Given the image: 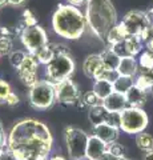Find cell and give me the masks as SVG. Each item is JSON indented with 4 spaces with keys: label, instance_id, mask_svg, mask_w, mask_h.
<instances>
[{
    "label": "cell",
    "instance_id": "cell-1",
    "mask_svg": "<svg viewBox=\"0 0 153 160\" xmlns=\"http://www.w3.org/2000/svg\"><path fill=\"white\" fill-rule=\"evenodd\" d=\"M52 144L51 129L36 119L15 123L7 135V147L16 160H48Z\"/></svg>",
    "mask_w": 153,
    "mask_h": 160
},
{
    "label": "cell",
    "instance_id": "cell-2",
    "mask_svg": "<svg viewBox=\"0 0 153 160\" xmlns=\"http://www.w3.org/2000/svg\"><path fill=\"white\" fill-rule=\"evenodd\" d=\"M85 13L72 4H60L52 15V28L56 35L68 40L81 38L87 28Z\"/></svg>",
    "mask_w": 153,
    "mask_h": 160
},
{
    "label": "cell",
    "instance_id": "cell-3",
    "mask_svg": "<svg viewBox=\"0 0 153 160\" xmlns=\"http://www.w3.org/2000/svg\"><path fill=\"white\" fill-rule=\"evenodd\" d=\"M85 19L88 27L98 39L105 40L117 24V13L111 0H87Z\"/></svg>",
    "mask_w": 153,
    "mask_h": 160
},
{
    "label": "cell",
    "instance_id": "cell-4",
    "mask_svg": "<svg viewBox=\"0 0 153 160\" xmlns=\"http://www.w3.org/2000/svg\"><path fill=\"white\" fill-rule=\"evenodd\" d=\"M29 104L35 109H48L56 103V88L48 80L39 82L29 88L28 92Z\"/></svg>",
    "mask_w": 153,
    "mask_h": 160
},
{
    "label": "cell",
    "instance_id": "cell-5",
    "mask_svg": "<svg viewBox=\"0 0 153 160\" xmlns=\"http://www.w3.org/2000/svg\"><path fill=\"white\" fill-rule=\"evenodd\" d=\"M75 62L69 55H57L48 64H45V76L52 84H59L71 76L75 72Z\"/></svg>",
    "mask_w": 153,
    "mask_h": 160
},
{
    "label": "cell",
    "instance_id": "cell-6",
    "mask_svg": "<svg viewBox=\"0 0 153 160\" xmlns=\"http://www.w3.org/2000/svg\"><path fill=\"white\" fill-rule=\"evenodd\" d=\"M148 123H149V118L142 108L127 107L121 112L120 131L129 135H137L148 127Z\"/></svg>",
    "mask_w": 153,
    "mask_h": 160
},
{
    "label": "cell",
    "instance_id": "cell-7",
    "mask_svg": "<svg viewBox=\"0 0 153 160\" xmlns=\"http://www.w3.org/2000/svg\"><path fill=\"white\" fill-rule=\"evenodd\" d=\"M88 133L77 127H67L64 131V140H65L67 152L69 159H80L85 158L87 144H88Z\"/></svg>",
    "mask_w": 153,
    "mask_h": 160
},
{
    "label": "cell",
    "instance_id": "cell-8",
    "mask_svg": "<svg viewBox=\"0 0 153 160\" xmlns=\"http://www.w3.org/2000/svg\"><path fill=\"white\" fill-rule=\"evenodd\" d=\"M20 39H22L23 46L28 49V53H33V55L49 43L47 31L43 27L39 26V24L33 27L24 28L23 32L20 33Z\"/></svg>",
    "mask_w": 153,
    "mask_h": 160
},
{
    "label": "cell",
    "instance_id": "cell-9",
    "mask_svg": "<svg viewBox=\"0 0 153 160\" xmlns=\"http://www.w3.org/2000/svg\"><path fill=\"white\" fill-rule=\"evenodd\" d=\"M122 28L125 29L127 35H135V36H140V33L144 29L151 26L152 22L149 19V15L142 11H129L124 19L120 22Z\"/></svg>",
    "mask_w": 153,
    "mask_h": 160
},
{
    "label": "cell",
    "instance_id": "cell-10",
    "mask_svg": "<svg viewBox=\"0 0 153 160\" xmlns=\"http://www.w3.org/2000/svg\"><path fill=\"white\" fill-rule=\"evenodd\" d=\"M56 88V102L61 106H77L81 99V92L79 89L77 84L71 79H67L64 82L55 86Z\"/></svg>",
    "mask_w": 153,
    "mask_h": 160
},
{
    "label": "cell",
    "instance_id": "cell-11",
    "mask_svg": "<svg viewBox=\"0 0 153 160\" xmlns=\"http://www.w3.org/2000/svg\"><path fill=\"white\" fill-rule=\"evenodd\" d=\"M39 60L33 53H27L24 62L22 63V66L16 68V73L19 79L22 80V83L24 86H27L31 88L32 86L39 82L37 79V68H39Z\"/></svg>",
    "mask_w": 153,
    "mask_h": 160
},
{
    "label": "cell",
    "instance_id": "cell-12",
    "mask_svg": "<svg viewBox=\"0 0 153 160\" xmlns=\"http://www.w3.org/2000/svg\"><path fill=\"white\" fill-rule=\"evenodd\" d=\"M109 48L112 49L116 55H118L120 58H127V56H133L139 55L142 49V42L140 36H135V35H129L127 36L122 42L109 46Z\"/></svg>",
    "mask_w": 153,
    "mask_h": 160
},
{
    "label": "cell",
    "instance_id": "cell-13",
    "mask_svg": "<svg viewBox=\"0 0 153 160\" xmlns=\"http://www.w3.org/2000/svg\"><path fill=\"white\" fill-rule=\"evenodd\" d=\"M107 152H108V144L105 142H103L101 139L96 138L95 135H91L87 144L85 158L88 160H98L100 158L104 156Z\"/></svg>",
    "mask_w": 153,
    "mask_h": 160
},
{
    "label": "cell",
    "instance_id": "cell-14",
    "mask_svg": "<svg viewBox=\"0 0 153 160\" xmlns=\"http://www.w3.org/2000/svg\"><path fill=\"white\" fill-rule=\"evenodd\" d=\"M93 135L96 138L101 139L103 142H105L107 144H111V143L117 142L118 135H120V128L109 126L107 123H101L98 126L93 127Z\"/></svg>",
    "mask_w": 153,
    "mask_h": 160
},
{
    "label": "cell",
    "instance_id": "cell-15",
    "mask_svg": "<svg viewBox=\"0 0 153 160\" xmlns=\"http://www.w3.org/2000/svg\"><path fill=\"white\" fill-rule=\"evenodd\" d=\"M103 106H104L109 112H122L128 107V103H127L124 93L115 91L108 98H105L103 100Z\"/></svg>",
    "mask_w": 153,
    "mask_h": 160
},
{
    "label": "cell",
    "instance_id": "cell-16",
    "mask_svg": "<svg viewBox=\"0 0 153 160\" xmlns=\"http://www.w3.org/2000/svg\"><path fill=\"white\" fill-rule=\"evenodd\" d=\"M146 93H148L146 91L139 88L136 84H133V86L124 93L127 103H128V107H136V108L144 107V104L146 103Z\"/></svg>",
    "mask_w": 153,
    "mask_h": 160
},
{
    "label": "cell",
    "instance_id": "cell-17",
    "mask_svg": "<svg viewBox=\"0 0 153 160\" xmlns=\"http://www.w3.org/2000/svg\"><path fill=\"white\" fill-rule=\"evenodd\" d=\"M137 72H139V62L133 56H127L121 58L120 64L117 67V73L121 76H128V78H135Z\"/></svg>",
    "mask_w": 153,
    "mask_h": 160
},
{
    "label": "cell",
    "instance_id": "cell-18",
    "mask_svg": "<svg viewBox=\"0 0 153 160\" xmlns=\"http://www.w3.org/2000/svg\"><path fill=\"white\" fill-rule=\"evenodd\" d=\"M103 66V62H101V55L100 53H92L89 56H87L85 60L83 63V71L85 73L87 78L93 79L95 73L98 68Z\"/></svg>",
    "mask_w": 153,
    "mask_h": 160
},
{
    "label": "cell",
    "instance_id": "cell-19",
    "mask_svg": "<svg viewBox=\"0 0 153 160\" xmlns=\"http://www.w3.org/2000/svg\"><path fill=\"white\" fill-rule=\"evenodd\" d=\"M108 109L103 106V102L100 104H97L95 107H91L88 108V119L93 127L95 126H98L101 123H105L107 120V116H108Z\"/></svg>",
    "mask_w": 153,
    "mask_h": 160
},
{
    "label": "cell",
    "instance_id": "cell-20",
    "mask_svg": "<svg viewBox=\"0 0 153 160\" xmlns=\"http://www.w3.org/2000/svg\"><path fill=\"white\" fill-rule=\"evenodd\" d=\"M92 91L95 92L97 95V98L103 102V100L109 96L112 92H115L113 82H109V80H95Z\"/></svg>",
    "mask_w": 153,
    "mask_h": 160
},
{
    "label": "cell",
    "instance_id": "cell-21",
    "mask_svg": "<svg viewBox=\"0 0 153 160\" xmlns=\"http://www.w3.org/2000/svg\"><path fill=\"white\" fill-rule=\"evenodd\" d=\"M127 36H128V35L125 32V29L122 28V26L120 23H118V24H116V26L111 29L109 32H108L105 40L108 42L109 46H113V44H117V43L122 42V40H124Z\"/></svg>",
    "mask_w": 153,
    "mask_h": 160
},
{
    "label": "cell",
    "instance_id": "cell-22",
    "mask_svg": "<svg viewBox=\"0 0 153 160\" xmlns=\"http://www.w3.org/2000/svg\"><path fill=\"white\" fill-rule=\"evenodd\" d=\"M136 144L140 151L142 152L153 151V136L151 133L142 131L136 135Z\"/></svg>",
    "mask_w": 153,
    "mask_h": 160
},
{
    "label": "cell",
    "instance_id": "cell-23",
    "mask_svg": "<svg viewBox=\"0 0 153 160\" xmlns=\"http://www.w3.org/2000/svg\"><path fill=\"white\" fill-rule=\"evenodd\" d=\"M100 55H101V62H103V64H104L107 68L116 69V71H117V67H118L120 60H121V58L118 56V55H116L111 48L105 49V51L103 53H100Z\"/></svg>",
    "mask_w": 153,
    "mask_h": 160
},
{
    "label": "cell",
    "instance_id": "cell-24",
    "mask_svg": "<svg viewBox=\"0 0 153 160\" xmlns=\"http://www.w3.org/2000/svg\"><path fill=\"white\" fill-rule=\"evenodd\" d=\"M35 56L37 58L39 63L45 66V64H48L53 58L56 56V55H55V51H53V48L51 46V43H48L45 47H43V48L39 49V51L35 53Z\"/></svg>",
    "mask_w": 153,
    "mask_h": 160
},
{
    "label": "cell",
    "instance_id": "cell-25",
    "mask_svg": "<svg viewBox=\"0 0 153 160\" xmlns=\"http://www.w3.org/2000/svg\"><path fill=\"white\" fill-rule=\"evenodd\" d=\"M133 84H135V82H133V78L121 76V75H118V76L115 79V82H113V87H115L116 92L125 93L128 89L133 86Z\"/></svg>",
    "mask_w": 153,
    "mask_h": 160
},
{
    "label": "cell",
    "instance_id": "cell-26",
    "mask_svg": "<svg viewBox=\"0 0 153 160\" xmlns=\"http://www.w3.org/2000/svg\"><path fill=\"white\" fill-rule=\"evenodd\" d=\"M100 103H101V100L97 98V95L95 92L88 91V92L81 95V99H80V102H79L77 107H80V108H84V107L91 108V107H95V106H97V104H100Z\"/></svg>",
    "mask_w": 153,
    "mask_h": 160
},
{
    "label": "cell",
    "instance_id": "cell-27",
    "mask_svg": "<svg viewBox=\"0 0 153 160\" xmlns=\"http://www.w3.org/2000/svg\"><path fill=\"white\" fill-rule=\"evenodd\" d=\"M118 76V73L116 69H109L107 68L104 64L96 71L93 80H109V82H115V79Z\"/></svg>",
    "mask_w": 153,
    "mask_h": 160
},
{
    "label": "cell",
    "instance_id": "cell-28",
    "mask_svg": "<svg viewBox=\"0 0 153 160\" xmlns=\"http://www.w3.org/2000/svg\"><path fill=\"white\" fill-rule=\"evenodd\" d=\"M139 67H141V71H149L153 69V52L146 51L140 55L139 59Z\"/></svg>",
    "mask_w": 153,
    "mask_h": 160
},
{
    "label": "cell",
    "instance_id": "cell-29",
    "mask_svg": "<svg viewBox=\"0 0 153 160\" xmlns=\"http://www.w3.org/2000/svg\"><path fill=\"white\" fill-rule=\"evenodd\" d=\"M9 56V63H11V66L16 69L22 66V63L24 62V59H26L27 53L22 51V49H13V51L8 55Z\"/></svg>",
    "mask_w": 153,
    "mask_h": 160
},
{
    "label": "cell",
    "instance_id": "cell-30",
    "mask_svg": "<svg viewBox=\"0 0 153 160\" xmlns=\"http://www.w3.org/2000/svg\"><path fill=\"white\" fill-rule=\"evenodd\" d=\"M108 153H111V155H113V156H116V158L127 159L125 158L127 156V148L118 142L108 144Z\"/></svg>",
    "mask_w": 153,
    "mask_h": 160
},
{
    "label": "cell",
    "instance_id": "cell-31",
    "mask_svg": "<svg viewBox=\"0 0 153 160\" xmlns=\"http://www.w3.org/2000/svg\"><path fill=\"white\" fill-rule=\"evenodd\" d=\"M13 51V39L11 36H0V53L9 55Z\"/></svg>",
    "mask_w": 153,
    "mask_h": 160
},
{
    "label": "cell",
    "instance_id": "cell-32",
    "mask_svg": "<svg viewBox=\"0 0 153 160\" xmlns=\"http://www.w3.org/2000/svg\"><path fill=\"white\" fill-rule=\"evenodd\" d=\"M22 23L24 24V27H33V26H37V19L35 16V13H33L31 9H26V11L23 12V20Z\"/></svg>",
    "mask_w": 153,
    "mask_h": 160
},
{
    "label": "cell",
    "instance_id": "cell-33",
    "mask_svg": "<svg viewBox=\"0 0 153 160\" xmlns=\"http://www.w3.org/2000/svg\"><path fill=\"white\" fill-rule=\"evenodd\" d=\"M120 120H121V112H108L105 123L109 124V126L120 128Z\"/></svg>",
    "mask_w": 153,
    "mask_h": 160
},
{
    "label": "cell",
    "instance_id": "cell-34",
    "mask_svg": "<svg viewBox=\"0 0 153 160\" xmlns=\"http://www.w3.org/2000/svg\"><path fill=\"white\" fill-rule=\"evenodd\" d=\"M11 92H12V88L9 86V83L6 82V80H3V79H0V102H4L6 98Z\"/></svg>",
    "mask_w": 153,
    "mask_h": 160
},
{
    "label": "cell",
    "instance_id": "cell-35",
    "mask_svg": "<svg viewBox=\"0 0 153 160\" xmlns=\"http://www.w3.org/2000/svg\"><path fill=\"white\" fill-rule=\"evenodd\" d=\"M140 39H141V42L142 43H148V42H151V40L153 39V24H151V26H148L144 31H142L140 33Z\"/></svg>",
    "mask_w": 153,
    "mask_h": 160
},
{
    "label": "cell",
    "instance_id": "cell-36",
    "mask_svg": "<svg viewBox=\"0 0 153 160\" xmlns=\"http://www.w3.org/2000/svg\"><path fill=\"white\" fill-rule=\"evenodd\" d=\"M3 103H6L7 106H9V107H15V106H17L19 104V96L15 92H11L6 98V100H4Z\"/></svg>",
    "mask_w": 153,
    "mask_h": 160
},
{
    "label": "cell",
    "instance_id": "cell-37",
    "mask_svg": "<svg viewBox=\"0 0 153 160\" xmlns=\"http://www.w3.org/2000/svg\"><path fill=\"white\" fill-rule=\"evenodd\" d=\"M0 160H16V158H15V155L11 152V149L6 147L2 151V153H0Z\"/></svg>",
    "mask_w": 153,
    "mask_h": 160
},
{
    "label": "cell",
    "instance_id": "cell-38",
    "mask_svg": "<svg viewBox=\"0 0 153 160\" xmlns=\"http://www.w3.org/2000/svg\"><path fill=\"white\" fill-rule=\"evenodd\" d=\"M7 147V135L4 133V129H3V124L0 123V153L4 148Z\"/></svg>",
    "mask_w": 153,
    "mask_h": 160
},
{
    "label": "cell",
    "instance_id": "cell-39",
    "mask_svg": "<svg viewBox=\"0 0 153 160\" xmlns=\"http://www.w3.org/2000/svg\"><path fill=\"white\" fill-rule=\"evenodd\" d=\"M141 75L149 82L151 86H153V69H149V71H141Z\"/></svg>",
    "mask_w": 153,
    "mask_h": 160
},
{
    "label": "cell",
    "instance_id": "cell-40",
    "mask_svg": "<svg viewBox=\"0 0 153 160\" xmlns=\"http://www.w3.org/2000/svg\"><path fill=\"white\" fill-rule=\"evenodd\" d=\"M26 2L27 0H7V4H9V6H12V7H20Z\"/></svg>",
    "mask_w": 153,
    "mask_h": 160
},
{
    "label": "cell",
    "instance_id": "cell-41",
    "mask_svg": "<svg viewBox=\"0 0 153 160\" xmlns=\"http://www.w3.org/2000/svg\"><path fill=\"white\" fill-rule=\"evenodd\" d=\"M98 160H127V159H121V158H116V156H113V155H111V153H105L103 158H100Z\"/></svg>",
    "mask_w": 153,
    "mask_h": 160
},
{
    "label": "cell",
    "instance_id": "cell-42",
    "mask_svg": "<svg viewBox=\"0 0 153 160\" xmlns=\"http://www.w3.org/2000/svg\"><path fill=\"white\" fill-rule=\"evenodd\" d=\"M0 36H11L12 38V32L9 31L7 27H0Z\"/></svg>",
    "mask_w": 153,
    "mask_h": 160
},
{
    "label": "cell",
    "instance_id": "cell-43",
    "mask_svg": "<svg viewBox=\"0 0 153 160\" xmlns=\"http://www.w3.org/2000/svg\"><path fill=\"white\" fill-rule=\"evenodd\" d=\"M69 4H72V6H76V7H79V6H83V4H85L87 3V0H67Z\"/></svg>",
    "mask_w": 153,
    "mask_h": 160
},
{
    "label": "cell",
    "instance_id": "cell-44",
    "mask_svg": "<svg viewBox=\"0 0 153 160\" xmlns=\"http://www.w3.org/2000/svg\"><path fill=\"white\" fill-rule=\"evenodd\" d=\"M142 160H153V151L145 152V155H144V159H142Z\"/></svg>",
    "mask_w": 153,
    "mask_h": 160
},
{
    "label": "cell",
    "instance_id": "cell-45",
    "mask_svg": "<svg viewBox=\"0 0 153 160\" xmlns=\"http://www.w3.org/2000/svg\"><path fill=\"white\" fill-rule=\"evenodd\" d=\"M146 48H148V51L153 52V39L151 40V42H148V43H146Z\"/></svg>",
    "mask_w": 153,
    "mask_h": 160
},
{
    "label": "cell",
    "instance_id": "cell-46",
    "mask_svg": "<svg viewBox=\"0 0 153 160\" xmlns=\"http://www.w3.org/2000/svg\"><path fill=\"white\" fill-rule=\"evenodd\" d=\"M48 160H67L65 158H63V156H60V155H57V156H53V158H49Z\"/></svg>",
    "mask_w": 153,
    "mask_h": 160
},
{
    "label": "cell",
    "instance_id": "cell-47",
    "mask_svg": "<svg viewBox=\"0 0 153 160\" xmlns=\"http://www.w3.org/2000/svg\"><path fill=\"white\" fill-rule=\"evenodd\" d=\"M148 15H149V19H151V22H152V24H153V8H152V9H149V12H148Z\"/></svg>",
    "mask_w": 153,
    "mask_h": 160
},
{
    "label": "cell",
    "instance_id": "cell-48",
    "mask_svg": "<svg viewBox=\"0 0 153 160\" xmlns=\"http://www.w3.org/2000/svg\"><path fill=\"white\" fill-rule=\"evenodd\" d=\"M6 4H7V0H0V8L4 7Z\"/></svg>",
    "mask_w": 153,
    "mask_h": 160
},
{
    "label": "cell",
    "instance_id": "cell-49",
    "mask_svg": "<svg viewBox=\"0 0 153 160\" xmlns=\"http://www.w3.org/2000/svg\"><path fill=\"white\" fill-rule=\"evenodd\" d=\"M71 160H88L87 158H80V159H71Z\"/></svg>",
    "mask_w": 153,
    "mask_h": 160
},
{
    "label": "cell",
    "instance_id": "cell-50",
    "mask_svg": "<svg viewBox=\"0 0 153 160\" xmlns=\"http://www.w3.org/2000/svg\"><path fill=\"white\" fill-rule=\"evenodd\" d=\"M149 92H151V93H152V95H153V86H152V88H151V89H149Z\"/></svg>",
    "mask_w": 153,
    "mask_h": 160
},
{
    "label": "cell",
    "instance_id": "cell-51",
    "mask_svg": "<svg viewBox=\"0 0 153 160\" xmlns=\"http://www.w3.org/2000/svg\"><path fill=\"white\" fill-rule=\"evenodd\" d=\"M0 56H2V53H0Z\"/></svg>",
    "mask_w": 153,
    "mask_h": 160
}]
</instances>
